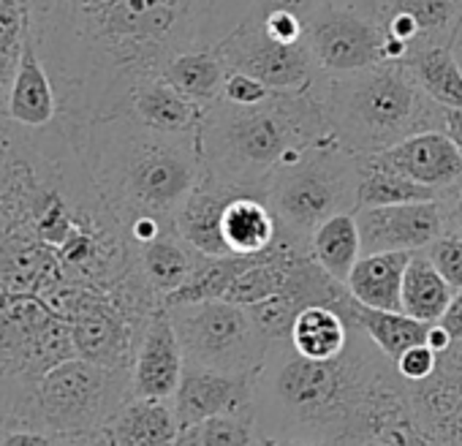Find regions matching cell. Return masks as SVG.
I'll use <instances>...</instances> for the list:
<instances>
[{
    "label": "cell",
    "instance_id": "7a4b0ae2",
    "mask_svg": "<svg viewBox=\"0 0 462 446\" xmlns=\"http://www.w3.org/2000/svg\"><path fill=\"white\" fill-rule=\"evenodd\" d=\"M408 386L356 324L332 359L302 357L286 338L270 346L254 376V422L259 438L356 446L413 416Z\"/></svg>",
    "mask_w": 462,
    "mask_h": 446
},
{
    "label": "cell",
    "instance_id": "8992f818",
    "mask_svg": "<svg viewBox=\"0 0 462 446\" xmlns=\"http://www.w3.org/2000/svg\"><path fill=\"white\" fill-rule=\"evenodd\" d=\"M359 155L335 134L281 161L267 180V204L283 229L310 240L316 227L337 212H356Z\"/></svg>",
    "mask_w": 462,
    "mask_h": 446
},
{
    "label": "cell",
    "instance_id": "9c48e42d",
    "mask_svg": "<svg viewBox=\"0 0 462 446\" xmlns=\"http://www.w3.org/2000/svg\"><path fill=\"white\" fill-rule=\"evenodd\" d=\"M305 44L321 74H354L386 60V31L351 4H327L308 23Z\"/></svg>",
    "mask_w": 462,
    "mask_h": 446
},
{
    "label": "cell",
    "instance_id": "4dcf8cb0",
    "mask_svg": "<svg viewBox=\"0 0 462 446\" xmlns=\"http://www.w3.org/2000/svg\"><path fill=\"white\" fill-rule=\"evenodd\" d=\"M28 4H31V36L36 44H44L93 20L96 14L106 12L117 0H28Z\"/></svg>",
    "mask_w": 462,
    "mask_h": 446
},
{
    "label": "cell",
    "instance_id": "ac0fdd59",
    "mask_svg": "<svg viewBox=\"0 0 462 446\" xmlns=\"http://www.w3.org/2000/svg\"><path fill=\"white\" fill-rule=\"evenodd\" d=\"M237 193L245 190H231L209 180H201L174 215L177 235L201 256H228L223 240V212Z\"/></svg>",
    "mask_w": 462,
    "mask_h": 446
},
{
    "label": "cell",
    "instance_id": "6da1fadb",
    "mask_svg": "<svg viewBox=\"0 0 462 446\" xmlns=\"http://www.w3.org/2000/svg\"><path fill=\"white\" fill-rule=\"evenodd\" d=\"M139 278L66 120L33 131L0 112V432L28 427L39 378L77 357L82 305Z\"/></svg>",
    "mask_w": 462,
    "mask_h": 446
},
{
    "label": "cell",
    "instance_id": "60d3db41",
    "mask_svg": "<svg viewBox=\"0 0 462 446\" xmlns=\"http://www.w3.org/2000/svg\"><path fill=\"white\" fill-rule=\"evenodd\" d=\"M17 66H20V60L9 58L6 52H0V112L4 115H6V104H9V93H12Z\"/></svg>",
    "mask_w": 462,
    "mask_h": 446
},
{
    "label": "cell",
    "instance_id": "ba28073f",
    "mask_svg": "<svg viewBox=\"0 0 462 446\" xmlns=\"http://www.w3.org/2000/svg\"><path fill=\"white\" fill-rule=\"evenodd\" d=\"M166 308V305H163ZM185 362L223 370L256 373L273 346L245 305L204 300L169 308Z\"/></svg>",
    "mask_w": 462,
    "mask_h": 446
},
{
    "label": "cell",
    "instance_id": "f35d334b",
    "mask_svg": "<svg viewBox=\"0 0 462 446\" xmlns=\"http://www.w3.org/2000/svg\"><path fill=\"white\" fill-rule=\"evenodd\" d=\"M443 212H446V232H454L462 237V182L440 196Z\"/></svg>",
    "mask_w": 462,
    "mask_h": 446
},
{
    "label": "cell",
    "instance_id": "d6986e66",
    "mask_svg": "<svg viewBox=\"0 0 462 446\" xmlns=\"http://www.w3.org/2000/svg\"><path fill=\"white\" fill-rule=\"evenodd\" d=\"M182 427L171 400L131 397L106 424L112 446H174Z\"/></svg>",
    "mask_w": 462,
    "mask_h": 446
},
{
    "label": "cell",
    "instance_id": "8fae6325",
    "mask_svg": "<svg viewBox=\"0 0 462 446\" xmlns=\"http://www.w3.org/2000/svg\"><path fill=\"white\" fill-rule=\"evenodd\" d=\"M362 256L386 254V251H424L432 240L446 232L443 201H408L389 207L356 209Z\"/></svg>",
    "mask_w": 462,
    "mask_h": 446
},
{
    "label": "cell",
    "instance_id": "8d00e7d4",
    "mask_svg": "<svg viewBox=\"0 0 462 446\" xmlns=\"http://www.w3.org/2000/svg\"><path fill=\"white\" fill-rule=\"evenodd\" d=\"M327 4V0H254V17H262L267 12H291L297 17H302L305 23H310L316 17V12Z\"/></svg>",
    "mask_w": 462,
    "mask_h": 446
},
{
    "label": "cell",
    "instance_id": "1f68e13d",
    "mask_svg": "<svg viewBox=\"0 0 462 446\" xmlns=\"http://www.w3.org/2000/svg\"><path fill=\"white\" fill-rule=\"evenodd\" d=\"M254 321L262 327V332L275 343V340H286L291 335V324L300 313V308L286 297V294H275L267 297L256 305H248Z\"/></svg>",
    "mask_w": 462,
    "mask_h": 446
},
{
    "label": "cell",
    "instance_id": "2e32d148",
    "mask_svg": "<svg viewBox=\"0 0 462 446\" xmlns=\"http://www.w3.org/2000/svg\"><path fill=\"white\" fill-rule=\"evenodd\" d=\"M123 112L134 115L152 131L171 136H196L207 107L171 88L163 77H152L134 88Z\"/></svg>",
    "mask_w": 462,
    "mask_h": 446
},
{
    "label": "cell",
    "instance_id": "bcb514c9",
    "mask_svg": "<svg viewBox=\"0 0 462 446\" xmlns=\"http://www.w3.org/2000/svg\"><path fill=\"white\" fill-rule=\"evenodd\" d=\"M256 446H321V443L300 441V438H259Z\"/></svg>",
    "mask_w": 462,
    "mask_h": 446
},
{
    "label": "cell",
    "instance_id": "74e56055",
    "mask_svg": "<svg viewBox=\"0 0 462 446\" xmlns=\"http://www.w3.org/2000/svg\"><path fill=\"white\" fill-rule=\"evenodd\" d=\"M52 432L36 430V427H14L0 432V446H55Z\"/></svg>",
    "mask_w": 462,
    "mask_h": 446
},
{
    "label": "cell",
    "instance_id": "d4e9b609",
    "mask_svg": "<svg viewBox=\"0 0 462 446\" xmlns=\"http://www.w3.org/2000/svg\"><path fill=\"white\" fill-rule=\"evenodd\" d=\"M228 66L220 58V52L212 50H188L174 55L166 66H163V79L177 88L180 93H185L188 98L199 101V104H212L223 96V82H226Z\"/></svg>",
    "mask_w": 462,
    "mask_h": 446
},
{
    "label": "cell",
    "instance_id": "c3c4849f",
    "mask_svg": "<svg viewBox=\"0 0 462 446\" xmlns=\"http://www.w3.org/2000/svg\"><path fill=\"white\" fill-rule=\"evenodd\" d=\"M356 446H397V443H394V441H389V438H383V435H378V438L362 441V443H356Z\"/></svg>",
    "mask_w": 462,
    "mask_h": 446
},
{
    "label": "cell",
    "instance_id": "52a82bcc",
    "mask_svg": "<svg viewBox=\"0 0 462 446\" xmlns=\"http://www.w3.org/2000/svg\"><path fill=\"white\" fill-rule=\"evenodd\" d=\"M131 397V373L71 357L39 378L28 408V427L52 435L106 430Z\"/></svg>",
    "mask_w": 462,
    "mask_h": 446
},
{
    "label": "cell",
    "instance_id": "e575fe53",
    "mask_svg": "<svg viewBox=\"0 0 462 446\" xmlns=\"http://www.w3.org/2000/svg\"><path fill=\"white\" fill-rule=\"evenodd\" d=\"M397 373L408 381V384H419L424 378H430L438 367V351H432L427 343H416L411 348H405L397 359H394Z\"/></svg>",
    "mask_w": 462,
    "mask_h": 446
},
{
    "label": "cell",
    "instance_id": "3957f363",
    "mask_svg": "<svg viewBox=\"0 0 462 446\" xmlns=\"http://www.w3.org/2000/svg\"><path fill=\"white\" fill-rule=\"evenodd\" d=\"M66 125L93 185L125 232L144 218L174 227L177 209L204 180L199 134H161L128 112Z\"/></svg>",
    "mask_w": 462,
    "mask_h": 446
},
{
    "label": "cell",
    "instance_id": "d6a6232c",
    "mask_svg": "<svg viewBox=\"0 0 462 446\" xmlns=\"http://www.w3.org/2000/svg\"><path fill=\"white\" fill-rule=\"evenodd\" d=\"M424 254L430 256V262L438 267V273L443 275V281L459 292L462 289V237L454 232H443L438 240H432Z\"/></svg>",
    "mask_w": 462,
    "mask_h": 446
},
{
    "label": "cell",
    "instance_id": "ab89813d",
    "mask_svg": "<svg viewBox=\"0 0 462 446\" xmlns=\"http://www.w3.org/2000/svg\"><path fill=\"white\" fill-rule=\"evenodd\" d=\"M337 4H351V6L362 9L365 14H370L378 25H383V20L389 14H394L405 0H337Z\"/></svg>",
    "mask_w": 462,
    "mask_h": 446
},
{
    "label": "cell",
    "instance_id": "4fadbf2b",
    "mask_svg": "<svg viewBox=\"0 0 462 446\" xmlns=\"http://www.w3.org/2000/svg\"><path fill=\"white\" fill-rule=\"evenodd\" d=\"M254 376L256 373H223L185 362L171 397L180 427L185 430L220 413H254Z\"/></svg>",
    "mask_w": 462,
    "mask_h": 446
},
{
    "label": "cell",
    "instance_id": "5bb4252c",
    "mask_svg": "<svg viewBox=\"0 0 462 446\" xmlns=\"http://www.w3.org/2000/svg\"><path fill=\"white\" fill-rule=\"evenodd\" d=\"M359 158H365L367 163L400 172L440 193L462 182V155L446 131H424V134L402 139L400 144L389 150L359 155Z\"/></svg>",
    "mask_w": 462,
    "mask_h": 446
},
{
    "label": "cell",
    "instance_id": "9a60e30c",
    "mask_svg": "<svg viewBox=\"0 0 462 446\" xmlns=\"http://www.w3.org/2000/svg\"><path fill=\"white\" fill-rule=\"evenodd\" d=\"M185 370V354L171 321L169 308H158L142 335L134 367L131 386L136 397H158L171 400Z\"/></svg>",
    "mask_w": 462,
    "mask_h": 446
},
{
    "label": "cell",
    "instance_id": "603a6c76",
    "mask_svg": "<svg viewBox=\"0 0 462 446\" xmlns=\"http://www.w3.org/2000/svg\"><path fill=\"white\" fill-rule=\"evenodd\" d=\"M348 321H354L392 362L411 346L424 343L427 338V327L424 321L402 313V311H378V308H367L362 302H356L354 297L346 302V308L340 311Z\"/></svg>",
    "mask_w": 462,
    "mask_h": 446
},
{
    "label": "cell",
    "instance_id": "ee69618b",
    "mask_svg": "<svg viewBox=\"0 0 462 446\" xmlns=\"http://www.w3.org/2000/svg\"><path fill=\"white\" fill-rule=\"evenodd\" d=\"M424 343H427L432 351L443 354V351H448V348H451L454 338H451V332H448L440 321H435V324H430V327H427V338H424Z\"/></svg>",
    "mask_w": 462,
    "mask_h": 446
},
{
    "label": "cell",
    "instance_id": "b9f144b4",
    "mask_svg": "<svg viewBox=\"0 0 462 446\" xmlns=\"http://www.w3.org/2000/svg\"><path fill=\"white\" fill-rule=\"evenodd\" d=\"M440 324L451 332L454 340H462V289L454 292V297H451L446 313L440 316Z\"/></svg>",
    "mask_w": 462,
    "mask_h": 446
},
{
    "label": "cell",
    "instance_id": "30bf717a",
    "mask_svg": "<svg viewBox=\"0 0 462 446\" xmlns=\"http://www.w3.org/2000/svg\"><path fill=\"white\" fill-rule=\"evenodd\" d=\"M228 71H245L262 79L270 90H308L319 77V66L308 44H281L248 17L217 47Z\"/></svg>",
    "mask_w": 462,
    "mask_h": 446
},
{
    "label": "cell",
    "instance_id": "f1b7e54d",
    "mask_svg": "<svg viewBox=\"0 0 462 446\" xmlns=\"http://www.w3.org/2000/svg\"><path fill=\"white\" fill-rule=\"evenodd\" d=\"M256 256H235V254H228V256H201V262L196 265V270L185 281V286H180L174 294H169L163 300V305L174 308V305H188V302L223 300L226 292L231 289V283H235L256 262Z\"/></svg>",
    "mask_w": 462,
    "mask_h": 446
},
{
    "label": "cell",
    "instance_id": "5b68a950",
    "mask_svg": "<svg viewBox=\"0 0 462 446\" xmlns=\"http://www.w3.org/2000/svg\"><path fill=\"white\" fill-rule=\"evenodd\" d=\"M329 131L354 155H373L424 131H446V107L427 96L411 69L383 60L313 82Z\"/></svg>",
    "mask_w": 462,
    "mask_h": 446
},
{
    "label": "cell",
    "instance_id": "ffe728a7",
    "mask_svg": "<svg viewBox=\"0 0 462 446\" xmlns=\"http://www.w3.org/2000/svg\"><path fill=\"white\" fill-rule=\"evenodd\" d=\"M413 254L386 251L359 256L346 286L351 297L367 308L378 311H402V278Z\"/></svg>",
    "mask_w": 462,
    "mask_h": 446
},
{
    "label": "cell",
    "instance_id": "e0dca14e",
    "mask_svg": "<svg viewBox=\"0 0 462 446\" xmlns=\"http://www.w3.org/2000/svg\"><path fill=\"white\" fill-rule=\"evenodd\" d=\"M6 117H12L23 128H50L60 120V101L55 82L33 44V36L25 44V52L20 58L9 104H6Z\"/></svg>",
    "mask_w": 462,
    "mask_h": 446
},
{
    "label": "cell",
    "instance_id": "d590c367",
    "mask_svg": "<svg viewBox=\"0 0 462 446\" xmlns=\"http://www.w3.org/2000/svg\"><path fill=\"white\" fill-rule=\"evenodd\" d=\"M254 17V14H251ZM267 36H273L281 44H305V33H308V23L291 12H267L262 17H254Z\"/></svg>",
    "mask_w": 462,
    "mask_h": 446
},
{
    "label": "cell",
    "instance_id": "4316f807",
    "mask_svg": "<svg viewBox=\"0 0 462 446\" xmlns=\"http://www.w3.org/2000/svg\"><path fill=\"white\" fill-rule=\"evenodd\" d=\"M310 251L316 262L340 283L348 281L354 265L362 256V237L354 212H337L327 218L310 235Z\"/></svg>",
    "mask_w": 462,
    "mask_h": 446
},
{
    "label": "cell",
    "instance_id": "836d02e7",
    "mask_svg": "<svg viewBox=\"0 0 462 446\" xmlns=\"http://www.w3.org/2000/svg\"><path fill=\"white\" fill-rule=\"evenodd\" d=\"M273 93L275 90H270L262 79H256V77H251L245 71H228L220 98H226L231 104H240V107H254V104L267 101Z\"/></svg>",
    "mask_w": 462,
    "mask_h": 446
},
{
    "label": "cell",
    "instance_id": "f6af8a7d",
    "mask_svg": "<svg viewBox=\"0 0 462 446\" xmlns=\"http://www.w3.org/2000/svg\"><path fill=\"white\" fill-rule=\"evenodd\" d=\"M446 134L462 155V109H446Z\"/></svg>",
    "mask_w": 462,
    "mask_h": 446
},
{
    "label": "cell",
    "instance_id": "277c9868",
    "mask_svg": "<svg viewBox=\"0 0 462 446\" xmlns=\"http://www.w3.org/2000/svg\"><path fill=\"white\" fill-rule=\"evenodd\" d=\"M329 134L313 85L308 90H275L254 107L217 98L207 104L199 128L204 180L264 196L267 180L283 158Z\"/></svg>",
    "mask_w": 462,
    "mask_h": 446
},
{
    "label": "cell",
    "instance_id": "83f0119b",
    "mask_svg": "<svg viewBox=\"0 0 462 446\" xmlns=\"http://www.w3.org/2000/svg\"><path fill=\"white\" fill-rule=\"evenodd\" d=\"M416 82L446 109H462V69L448 44H435L411 52L402 60Z\"/></svg>",
    "mask_w": 462,
    "mask_h": 446
},
{
    "label": "cell",
    "instance_id": "7dc6e473",
    "mask_svg": "<svg viewBox=\"0 0 462 446\" xmlns=\"http://www.w3.org/2000/svg\"><path fill=\"white\" fill-rule=\"evenodd\" d=\"M448 47H451V52H454V58H457V63H459V69H462V17H459V23H457V28H454V33H451Z\"/></svg>",
    "mask_w": 462,
    "mask_h": 446
},
{
    "label": "cell",
    "instance_id": "7bdbcfd3",
    "mask_svg": "<svg viewBox=\"0 0 462 446\" xmlns=\"http://www.w3.org/2000/svg\"><path fill=\"white\" fill-rule=\"evenodd\" d=\"M55 446H112L106 430L96 432H74V435H58Z\"/></svg>",
    "mask_w": 462,
    "mask_h": 446
},
{
    "label": "cell",
    "instance_id": "7c38bea8",
    "mask_svg": "<svg viewBox=\"0 0 462 446\" xmlns=\"http://www.w3.org/2000/svg\"><path fill=\"white\" fill-rule=\"evenodd\" d=\"M408 392L421 430L438 446H462V340L438 354L435 373L411 384Z\"/></svg>",
    "mask_w": 462,
    "mask_h": 446
},
{
    "label": "cell",
    "instance_id": "44dd1931",
    "mask_svg": "<svg viewBox=\"0 0 462 446\" xmlns=\"http://www.w3.org/2000/svg\"><path fill=\"white\" fill-rule=\"evenodd\" d=\"M136 259H139V270L144 281L163 302L169 294L185 286V281L193 275L196 265L201 262V254L190 248L177 235V229H166L158 237L136 246Z\"/></svg>",
    "mask_w": 462,
    "mask_h": 446
},
{
    "label": "cell",
    "instance_id": "7402d4cb",
    "mask_svg": "<svg viewBox=\"0 0 462 446\" xmlns=\"http://www.w3.org/2000/svg\"><path fill=\"white\" fill-rule=\"evenodd\" d=\"M278 235V218L262 193H237L223 212V240L228 254L256 256Z\"/></svg>",
    "mask_w": 462,
    "mask_h": 446
},
{
    "label": "cell",
    "instance_id": "f546056e",
    "mask_svg": "<svg viewBox=\"0 0 462 446\" xmlns=\"http://www.w3.org/2000/svg\"><path fill=\"white\" fill-rule=\"evenodd\" d=\"M359 188H356V204L359 209L367 207H389V204H408V201H432L443 193L435 188H427L400 172L367 163L359 158Z\"/></svg>",
    "mask_w": 462,
    "mask_h": 446
},
{
    "label": "cell",
    "instance_id": "cb8c5ba5",
    "mask_svg": "<svg viewBox=\"0 0 462 446\" xmlns=\"http://www.w3.org/2000/svg\"><path fill=\"white\" fill-rule=\"evenodd\" d=\"M351 321L329 305H310L297 313L291 324V346L310 359H332L346 351L351 340Z\"/></svg>",
    "mask_w": 462,
    "mask_h": 446
},
{
    "label": "cell",
    "instance_id": "484cf974",
    "mask_svg": "<svg viewBox=\"0 0 462 446\" xmlns=\"http://www.w3.org/2000/svg\"><path fill=\"white\" fill-rule=\"evenodd\" d=\"M451 297L454 289L443 281L430 256L424 251H413L402 278V313L424 324H435L446 313Z\"/></svg>",
    "mask_w": 462,
    "mask_h": 446
}]
</instances>
